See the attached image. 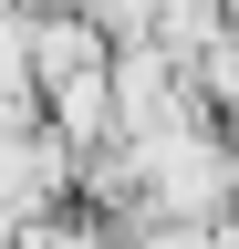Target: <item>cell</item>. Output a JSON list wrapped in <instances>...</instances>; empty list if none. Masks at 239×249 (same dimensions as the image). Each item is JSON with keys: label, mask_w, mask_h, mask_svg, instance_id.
<instances>
[{"label": "cell", "mask_w": 239, "mask_h": 249, "mask_svg": "<svg viewBox=\"0 0 239 249\" xmlns=\"http://www.w3.org/2000/svg\"><path fill=\"white\" fill-rule=\"evenodd\" d=\"M198 83L219 93V114L239 124V42H219V52H208V62H198Z\"/></svg>", "instance_id": "obj_1"}]
</instances>
